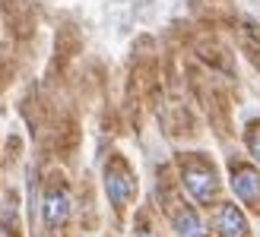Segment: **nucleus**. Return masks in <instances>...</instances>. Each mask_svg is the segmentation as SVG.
<instances>
[{
	"instance_id": "nucleus-1",
	"label": "nucleus",
	"mask_w": 260,
	"mask_h": 237,
	"mask_svg": "<svg viewBox=\"0 0 260 237\" xmlns=\"http://www.w3.org/2000/svg\"><path fill=\"white\" fill-rule=\"evenodd\" d=\"M181 180H184V190L197 200L200 206H213L219 196V177L216 168L206 155H181Z\"/></svg>"
},
{
	"instance_id": "nucleus-2",
	"label": "nucleus",
	"mask_w": 260,
	"mask_h": 237,
	"mask_svg": "<svg viewBox=\"0 0 260 237\" xmlns=\"http://www.w3.org/2000/svg\"><path fill=\"white\" fill-rule=\"evenodd\" d=\"M105 190H108V200L114 209H124L130 200L137 196V180H134V171L124 162L121 155H114L108 168H105Z\"/></svg>"
},
{
	"instance_id": "nucleus-3",
	"label": "nucleus",
	"mask_w": 260,
	"mask_h": 237,
	"mask_svg": "<svg viewBox=\"0 0 260 237\" xmlns=\"http://www.w3.org/2000/svg\"><path fill=\"white\" fill-rule=\"evenodd\" d=\"M232 190L238 193V200H244L248 206L260 203V174L251 165L232 162Z\"/></svg>"
},
{
	"instance_id": "nucleus-4",
	"label": "nucleus",
	"mask_w": 260,
	"mask_h": 237,
	"mask_svg": "<svg viewBox=\"0 0 260 237\" xmlns=\"http://www.w3.org/2000/svg\"><path fill=\"white\" fill-rule=\"evenodd\" d=\"M216 231H219V237H248L251 225H248V218H244V212L238 206L225 203L216 215Z\"/></svg>"
},
{
	"instance_id": "nucleus-5",
	"label": "nucleus",
	"mask_w": 260,
	"mask_h": 237,
	"mask_svg": "<svg viewBox=\"0 0 260 237\" xmlns=\"http://www.w3.org/2000/svg\"><path fill=\"white\" fill-rule=\"evenodd\" d=\"M67 218H70V196L63 190H57V187H51L48 196H45V221L51 228H57Z\"/></svg>"
},
{
	"instance_id": "nucleus-6",
	"label": "nucleus",
	"mask_w": 260,
	"mask_h": 237,
	"mask_svg": "<svg viewBox=\"0 0 260 237\" xmlns=\"http://www.w3.org/2000/svg\"><path fill=\"white\" fill-rule=\"evenodd\" d=\"M175 228H178V237H210L193 209H178L175 212Z\"/></svg>"
},
{
	"instance_id": "nucleus-7",
	"label": "nucleus",
	"mask_w": 260,
	"mask_h": 237,
	"mask_svg": "<svg viewBox=\"0 0 260 237\" xmlns=\"http://www.w3.org/2000/svg\"><path fill=\"white\" fill-rule=\"evenodd\" d=\"M248 149H251V155L260 162V121H254L248 127Z\"/></svg>"
}]
</instances>
